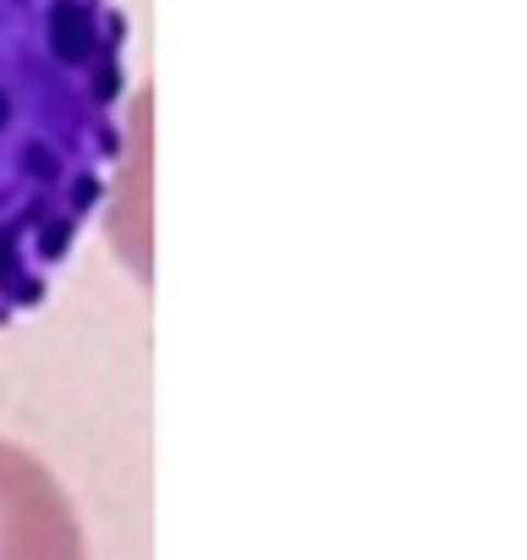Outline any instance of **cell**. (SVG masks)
I'll return each instance as SVG.
<instances>
[{"instance_id": "2", "label": "cell", "mask_w": 527, "mask_h": 560, "mask_svg": "<svg viewBox=\"0 0 527 560\" xmlns=\"http://www.w3.org/2000/svg\"><path fill=\"white\" fill-rule=\"evenodd\" d=\"M78 555L83 533L50 467L0 440V560H78Z\"/></svg>"}, {"instance_id": "1", "label": "cell", "mask_w": 527, "mask_h": 560, "mask_svg": "<svg viewBox=\"0 0 527 560\" xmlns=\"http://www.w3.org/2000/svg\"><path fill=\"white\" fill-rule=\"evenodd\" d=\"M116 0H0V330L34 314L121 160Z\"/></svg>"}]
</instances>
